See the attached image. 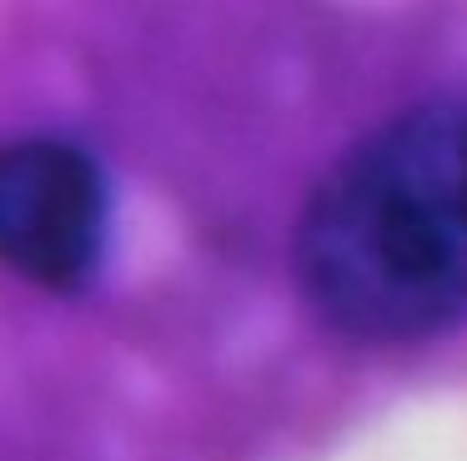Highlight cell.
Returning a JSON list of instances; mask_svg holds the SVG:
<instances>
[{"instance_id":"obj_1","label":"cell","mask_w":467,"mask_h":461,"mask_svg":"<svg viewBox=\"0 0 467 461\" xmlns=\"http://www.w3.org/2000/svg\"><path fill=\"white\" fill-rule=\"evenodd\" d=\"M292 271L347 341L467 321V96L422 100L342 150L296 216Z\"/></svg>"},{"instance_id":"obj_2","label":"cell","mask_w":467,"mask_h":461,"mask_svg":"<svg viewBox=\"0 0 467 461\" xmlns=\"http://www.w3.org/2000/svg\"><path fill=\"white\" fill-rule=\"evenodd\" d=\"M111 230V190L81 146L51 136L0 146V266L46 291L96 271Z\"/></svg>"}]
</instances>
